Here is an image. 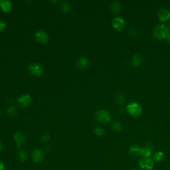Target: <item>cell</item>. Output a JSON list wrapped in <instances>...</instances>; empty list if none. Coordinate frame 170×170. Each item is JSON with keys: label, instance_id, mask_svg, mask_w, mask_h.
Here are the masks:
<instances>
[{"label": "cell", "instance_id": "cell-1", "mask_svg": "<svg viewBox=\"0 0 170 170\" xmlns=\"http://www.w3.org/2000/svg\"><path fill=\"white\" fill-rule=\"evenodd\" d=\"M169 34V28L165 25H158L155 27L153 32L154 38L156 40H163L168 38Z\"/></svg>", "mask_w": 170, "mask_h": 170}, {"label": "cell", "instance_id": "cell-2", "mask_svg": "<svg viewBox=\"0 0 170 170\" xmlns=\"http://www.w3.org/2000/svg\"><path fill=\"white\" fill-rule=\"evenodd\" d=\"M127 112L133 117H139L142 113V108L138 103L131 102L126 108Z\"/></svg>", "mask_w": 170, "mask_h": 170}, {"label": "cell", "instance_id": "cell-3", "mask_svg": "<svg viewBox=\"0 0 170 170\" xmlns=\"http://www.w3.org/2000/svg\"><path fill=\"white\" fill-rule=\"evenodd\" d=\"M96 118L102 123H108L110 120V114L107 110H100L96 113Z\"/></svg>", "mask_w": 170, "mask_h": 170}, {"label": "cell", "instance_id": "cell-4", "mask_svg": "<svg viewBox=\"0 0 170 170\" xmlns=\"http://www.w3.org/2000/svg\"><path fill=\"white\" fill-rule=\"evenodd\" d=\"M140 168L144 170L152 169L154 165V159L150 158H142L139 162Z\"/></svg>", "mask_w": 170, "mask_h": 170}, {"label": "cell", "instance_id": "cell-5", "mask_svg": "<svg viewBox=\"0 0 170 170\" xmlns=\"http://www.w3.org/2000/svg\"><path fill=\"white\" fill-rule=\"evenodd\" d=\"M29 71L32 75L36 76H40L43 73V67L40 64L33 63H31L29 66Z\"/></svg>", "mask_w": 170, "mask_h": 170}, {"label": "cell", "instance_id": "cell-6", "mask_svg": "<svg viewBox=\"0 0 170 170\" xmlns=\"http://www.w3.org/2000/svg\"><path fill=\"white\" fill-rule=\"evenodd\" d=\"M112 24L114 29L119 32H121L124 29L126 22L121 17H115L113 19Z\"/></svg>", "mask_w": 170, "mask_h": 170}, {"label": "cell", "instance_id": "cell-7", "mask_svg": "<svg viewBox=\"0 0 170 170\" xmlns=\"http://www.w3.org/2000/svg\"><path fill=\"white\" fill-rule=\"evenodd\" d=\"M35 38L38 42L46 44L49 41V36L46 32L43 31H39L35 34Z\"/></svg>", "mask_w": 170, "mask_h": 170}, {"label": "cell", "instance_id": "cell-8", "mask_svg": "<svg viewBox=\"0 0 170 170\" xmlns=\"http://www.w3.org/2000/svg\"><path fill=\"white\" fill-rule=\"evenodd\" d=\"M17 102L21 107H27L31 102V98L29 94H24L17 99Z\"/></svg>", "mask_w": 170, "mask_h": 170}, {"label": "cell", "instance_id": "cell-9", "mask_svg": "<svg viewBox=\"0 0 170 170\" xmlns=\"http://www.w3.org/2000/svg\"><path fill=\"white\" fill-rule=\"evenodd\" d=\"M44 154L40 149L36 148L33 150V152H32V159H33V162L36 163H39L43 159Z\"/></svg>", "mask_w": 170, "mask_h": 170}, {"label": "cell", "instance_id": "cell-10", "mask_svg": "<svg viewBox=\"0 0 170 170\" xmlns=\"http://www.w3.org/2000/svg\"><path fill=\"white\" fill-rule=\"evenodd\" d=\"M14 140L18 148H20L22 145H24L26 141L25 136L20 132L15 133L14 135Z\"/></svg>", "mask_w": 170, "mask_h": 170}, {"label": "cell", "instance_id": "cell-11", "mask_svg": "<svg viewBox=\"0 0 170 170\" xmlns=\"http://www.w3.org/2000/svg\"><path fill=\"white\" fill-rule=\"evenodd\" d=\"M158 17L161 21H167L170 18V11L166 9H162V10L159 11L158 13Z\"/></svg>", "mask_w": 170, "mask_h": 170}, {"label": "cell", "instance_id": "cell-12", "mask_svg": "<svg viewBox=\"0 0 170 170\" xmlns=\"http://www.w3.org/2000/svg\"><path fill=\"white\" fill-rule=\"evenodd\" d=\"M154 150V146L150 144L147 145L144 148H141L140 155L143 156L144 158H149Z\"/></svg>", "mask_w": 170, "mask_h": 170}, {"label": "cell", "instance_id": "cell-13", "mask_svg": "<svg viewBox=\"0 0 170 170\" xmlns=\"http://www.w3.org/2000/svg\"><path fill=\"white\" fill-rule=\"evenodd\" d=\"M0 8L3 12H10L12 8L11 2L7 0H0Z\"/></svg>", "mask_w": 170, "mask_h": 170}, {"label": "cell", "instance_id": "cell-14", "mask_svg": "<svg viewBox=\"0 0 170 170\" xmlns=\"http://www.w3.org/2000/svg\"><path fill=\"white\" fill-rule=\"evenodd\" d=\"M144 62V57L140 54H136L132 57L131 63L134 67H139Z\"/></svg>", "mask_w": 170, "mask_h": 170}, {"label": "cell", "instance_id": "cell-15", "mask_svg": "<svg viewBox=\"0 0 170 170\" xmlns=\"http://www.w3.org/2000/svg\"><path fill=\"white\" fill-rule=\"evenodd\" d=\"M77 65L79 66L82 69H85L88 68L89 66V61L88 59L85 57H81L77 60Z\"/></svg>", "mask_w": 170, "mask_h": 170}, {"label": "cell", "instance_id": "cell-16", "mask_svg": "<svg viewBox=\"0 0 170 170\" xmlns=\"http://www.w3.org/2000/svg\"><path fill=\"white\" fill-rule=\"evenodd\" d=\"M110 8H111V11L113 13H114V14H118L121 10V5L118 2H114L112 3Z\"/></svg>", "mask_w": 170, "mask_h": 170}, {"label": "cell", "instance_id": "cell-17", "mask_svg": "<svg viewBox=\"0 0 170 170\" xmlns=\"http://www.w3.org/2000/svg\"><path fill=\"white\" fill-rule=\"evenodd\" d=\"M141 152V148L138 145H133L129 149V153L132 155H140Z\"/></svg>", "mask_w": 170, "mask_h": 170}, {"label": "cell", "instance_id": "cell-18", "mask_svg": "<svg viewBox=\"0 0 170 170\" xmlns=\"http://www.w3.org/2000/svg\"><path fill=\"white\" fill-rule=\"evenodd\" d=\"M71 8V6L70 3L67 1L63 2L61 6V9L64 13H67L69 11Z\"/></svg>", "mask_w": 170, "mask_h": 170}, {"label": "cell", "instance_id": "cell-19", "mask_svg": "<svg viewBox=\"0 0 170 170\" xmlns=\"http://www.w3.org/2000/svg\"><path fill=\"white\" fill-rule=\"evenodd\" d=\"M164 158V154L162 151H158V152L155 153V154L154 155V160L156 162H161V161L163 160V159Z\"/></svg>", "mask_w": 170, "mask_h": 170}, {"label": "cell", "instance_id": "cell-20", "mask_svg": "<svg viewBox=\"0 0 170 170\" xmlns=\"http://www.w3.org/2000/svg\"><path fill=\"white\" fill-rule=\"evenodd\" d=\"M112 128L114 131L116 132H120L122 130V126L120 122H115L112 124Z\"/></svg>", "mask_w": 170, "mask_h": 170}, {"label": "cell", "instance_id": "cell-21", "mask_svg": "<svg viewBox=\"0 0 170 170\" xmlns=\"http://www.w3.org/2000/svg\"><path fill=\"white\" fill-rule=\"evenodd\" d=\"M18 158L21 162H25L27 158V154L25 150H20L18 153Z\"/></svg>", "mask_w": 170, "mask_h": 170}, {"label": "cell", "instance_id": "cell-22", "mask_svg": "<svg viewBox=\"0 0 170 170\" xmlns=\"http://www.w3.org/2000/svg\"><path fill=\"white\" fill-rule=\"evenodd\" d=\"M17 112V109L15 107H10L7 110V113L10 116H15Z\"/></svg>", "mask_w": 170, "mask_h": 170}, {"label": "cell", "instance_id": "cell-23", "mask_svg": "<svg viewBox=\"0 0 170 170\" xmlns=\"http://www.w3.org/2000/svg\"><path fill=\"white\" fill-rule=\"evenodd\" d=\"M94 133L97 136L101 137L104 134V130L101 127H96L94 129Z\"/></svg>", "mask_w": 170, "mask_h": 170}, {"label": "cell", "instance_id": "cell-24", "mask_svg": "<svg viewBox=\"0 0 170 170\" xmlns=\"http://www.w3.org/2000/svg\"><path fill=\"white\" fill-rule=\"evenodd\" d=\"M116 102L117 104L122 105L125 102L124 98V96L122 95H118L116 97Z\"/></svg>", "mask_w": 170, "mask_h": 170}, {"label": "cell", "instance_id": "cell-25", "mask_svg": "<svg viewBox=\"0 0 170 170\" xmlns=\"http://www.w3.org/2000/svg\"><path fill=\"white\" fill-rule=\"evenodd\" d=\"M41 140L43 142H47L49 140V134L47 132H45L41 136Z\"/></svg>", "mask_w": 170, "mask_h": 170}, {"label": "cell", "instance_id": "cell-26", "mask_svg": "<svg viewBox=\"0 0 170 170\" xmlns=\"http://www.w3.org/2000/svg\"><path fill=\"white\" fill-rule=\"evenodd\" d=\"M6 29V25L5 23L2 21H0V32L3 31Z\"/></svg>", "mask_w": 170, "mask_h": 170}, {"label": "cell", "instance_id": "cell-27", "mask_svg": "<svg viewBox=\"0 0 170 170\" xmlns=\"http://www.w3.org/2000/svg\"><path fill=\"white\" fill-rule=\"evenodd\" d=\"M129 35L131 37H135L136 35V31L134 29H131L129 30Z\"/></svg>", "mask_w": 170, "mask_h": 170}, {"label": "cell", "instance_id": "cell-28", "mask_svg": "<svg viewBox=\"0 0 170 170\" xmlns=\"http://www.w3.org/2000/svg\"><path fill=\"white\" fill-rule=\"evenodd\" d=\"M0 170H5V165L2 161H0Z\"/></svg>", "mask_w": 170, "mask_h": 170}, {"label": "cell", "instance_id": "cell-29", "mask_svg": "<svg viewBox=\"0 0 170 170\" xmlns=\"http://www.w3.org/2000/svg\"><path fill=\"white\" fill-rule=\"evenodd\" d=\"M3 150V144L1 142H0V152H1V151H2Z\"/></svg>", "mask_w": 170, "mask_h": 170}, {"label": "cell", "instance_id": "cell-30", "mask_svg": "<svg viewBox=\"0 0 170 170\" xmlns=\"http://www.w3.org/2000/svg\"><path fill=\"white\" fill-rule=\"evenodd\" d=\"M168 42L169 43H170V33H169V35H168Z\"/></svg>", "mask_w": 170, "mask_h": 170}, {"label": "cell", "instance_id": "cell-31", "mask_svg": "<svg viewBox=\"0 0 170 170\" xmlns=\"http://www.w3.org/2000/svg\"><path fill=\"white\" fill-rule=\"evenodd\" d=\"M59 1H56V2H55V1H51V2H54V3H57Z\"/></svg>", "mask_w": 170, "mask_h": 170}, {"label": "cell", "instance_id": "cell-32", "mask_svg": "<svg viewBox=\"0 0 170 170\" xmlns=\"http://www.w3.org/2000/svg\"><path fill=\"white\" fill-rule=\"evenodd\" d=\"M134 170H139V169H134Z\"/></svg>", "mask_w": 170, "mask_h": 170}, {"label": "cell", "instance_id": "cell-33", "mask_svg": "<svg viewBox=\"0 0 170 170\" xmlns=\"http://www.w3.org/2000/svg\"><path fill=\"white\" fill-rule=\"evenodd\" d=\"M169 27H170V24H169Z\"/></svg>", "mask_w": 170, "mask_h": 170}, {"label": "cell", "instance_id": "cell-34", "mask_svg": "<svg viewBox=\"0 0 170 170\" xmlns=\"http://www.w3.org/2000/svg\"><path fill=\"white\" fill-rule=\"evenodd\" d=\"M0 114H1V112H0Z\"/></svg>", "mask_w": 170, "mask_h": 170}]
</instances>
